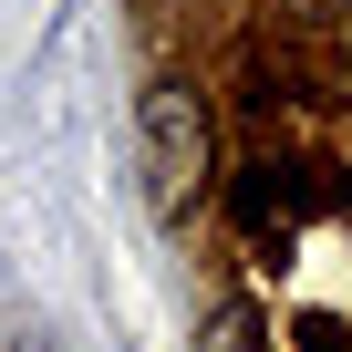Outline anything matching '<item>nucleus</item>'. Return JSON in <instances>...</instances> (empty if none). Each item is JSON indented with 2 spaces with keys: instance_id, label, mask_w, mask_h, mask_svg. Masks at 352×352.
<instances>
[{
  "instance_id": "nucleus-1",
  "label": "nucleus",
  "mask_w": 352,
  "mask_h": 352,
  "mask_svg": "<svg viewBox=\"0 0 352 352\" xmlns=\"http://www.w3.org/2000/svg\"><path fill=\"white\" fill-rule=\"evenodd\" d=\"M135 135H145V187H155V208L187 218L197 187H208V155H218V114H208V94H197L187 73H155L145 104H135Z\"/></svg>"
},
{
  "instance_id": "nucleus-2",
  "label": "nucleus",
  "mask_w": 352,
  "mask_h": 352,
  "mask_svg": "<svg viewBox=\"0 0 352 352\" xmlns=\"http://www.w3.org/2000/svg\"><path fill=\"white\" fill-rule=\"evenodd\" d=\"M197 352H270V342H259V311H249V300H218L208 331H197Z\"/></svg>"
},
{
  "instance_id": "nucleus-3",
  "label": "nucleus",
  "mask_w": 352,
  "mask_h": 352,
  "mask_svg": "<svg viewBox=\"0 0 352 352\" xmlns=\"http://www.w3.org/2000/svg\"><path fill=\"white\" fill-rule=\"evenodd\" d=\"M280 21L300 32V21H352V0H280Z\"/></svg>"
},
{
  "instance_id": "nucleus-4",
  "label": "nucleus",
  "mask_w": 352,
  "mask_h": 352,
  "mask_svg": "<svg viewBox=\"0 0 352 352\" xmlns=\"http://www.w3.org/2000/svg\"><path fill=\"white\" fill-rule=\"evenodd\" d=\"M11 352H63V342H42V331H21V342H11Z\"/></svg>"
}]
</instances>
